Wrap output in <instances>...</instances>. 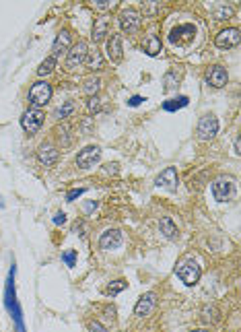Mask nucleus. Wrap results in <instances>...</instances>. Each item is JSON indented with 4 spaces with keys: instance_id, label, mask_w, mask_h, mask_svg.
Returning <instances> with one entry per match:
<instances>
[{
    "instance_id": "34",
    "label": "nucleus",
    "mask_w": 241,
    "mask_h": 332,
    "mask_svg": "<svg viewBox=\"0 0 241 332\" xmlns=\"http://www.w3.org/2000/svg\"><path fill=\"white\" fill-rule=\"evenodd\" d=\"M52 221H54V225H64L66 223V215L64 213H56Z\"/></svg>"
},
{
    "instance_id": "24",
    "label": "nucleus",
    "mask_w": 241,
    "mask_h": 332,
    "mask_svg": "<svg viewBox=\"0 0 241 332\" xmlns=\"http://www.w3.org/2000/svg\"><path fill=\"white\" fill-rule=\"evenodd\" d=\"M54 68H56V58L50 56V58H46V60H43V62L39 64L37 74H39V77H48L50 72H54Z\"/></svg>"
},
{
    "instance_id": "21",
    "label": "nucleus",
    "mask_w": 241,
    "mask_h": 332,
    "mask_svg": "<svg viewBox=\"0 0 241 332\" xmlns=\"http://www.w3.org/2000/svg\"><path fill=\"white\" fill-rule=\"evenodd\" d=\"M159 227H161V233L167 239H175L177 237V227H175V223L171 221V217H163L161 223H159Z\"/></svg>"
},
{
    "instance_id": "23",
    "label": "nucleus",
    "mask_w": 241,
    "mask_h": 332,
    "mask_svg": "<svg viewBox=\"0 0 241 332\" xmlns=\"http://www.w3.org/2000/svg\"><path fill=\"white\" fill-rule=\"evenodd\" d=\"M188 105V97L186 95H179L177 99H169V101H165L163 103V110L165 112H175V110H182Z\"/></svg>"
},
{
    "instance_id": "7",
    "label": "nucleus",
    "mask_w": 241,
    "mask_h": 332,
    "mask_svg": "<svg viewBox=\"0 0 241 332\" xmlns=\"http://www.w3.org/2000/svg\"><path fill=\"white\" fill-rule=\"evenodd\" d=\"M198 137L202 141H210V139H215L217 137V132H219V120L215 116H202L200 118V122H198Z\"/></svg>"
},
{
    "instance_id": "20",
    "label": "nucleus",
    "mask_w": 241,
    "mask_h": 332,
    "mask_svg": "<svg viewBox=\"0 0 241 332\" xmlns=\"http://www.w3.org/2000/svg\"><path fill=\"white\" fill-rule=\"evenodd\" d=\"M161 50H163L161 37H159L157 33H150V35L144 39V52H146L148 56H157Z\"/></svg>"
},
{
    "instance_id": "8",
    "label": "nucleus",
    "mask_w": 241,
    "mask_h": 332,
    "mask_svg": "<svg viewBox=\"0 0 241 332\" xmlns=\"http://www.w3.org/2000/svg\"><path fill=\"white\" fill-rule=\"evenodd\" d=\"M21 124H23V128H25V132L35 134V132L41 128V124H43V114H41L39 110H35V108L27 110V112L23 114V118H21Z\"/></svg>"
},
{
    "instance_id": "31",
    "label": "nucleus",
    "mask_w": 241,
    "mask_h": 332,
    "mask_svg": "<svg viewBox=\"0 0 241 332\" xmlns=\"http://www.w3.org/2000/svg\"><path fill=\"white\" fill-rule=\"evenodd\" d=\"M62 260L66 262V266H74V262H77V252L74 250H68L62 254Z\"/></svg>"
},
{
    "instance_id": "39",
    "label": "nucleus",
    "mask_w": 241,
    "mask_h": 332,
    "mask_svg": "<svg viewBox=\"0 0 241 332\" xmlns=\"http://www.w3.org/2000/svg\"><path fill=\"white\" fill-rule=\"evenodd\" d=\"M194 332H208V330H204V328H202V330H194Z\"/></svg>"
},
{
    "instance_id": "12",
    "label": "nucleus",
    "mask_w": 241,
    "mask_h": 332,
    "mask_svg": "<svg viewBox=\"0 0 241 332\" xmlns=\"http://www.w3.org/2000/svg\"><path fill=\"white\" fill-rule=\"evenodd\" d=\"M227 81H229V74H227V70H225L223 66L217 64V66H210V68L206 70V83H208V85L221 89V87L227 85Z\"/></svg>"
},
{
    "instance_id": "2",
    "label": "nucleus",
    "mask_w": 241,
    "mask_h": 332,
    "mask_svg": "<svg viewBox=\"0 0 241 332\" xmlns=\"http://www.w3.org/2000/svg\"><path fill=\"white\" fill-rule=\"evenodd\" d=\"M50 99H52V85L46 81H37L31 87V91H29V103H31L35 110L41 108V105H46Z\"/></svg>"
},
{
    "instance_id": "19",
    "label": "nucleus",
    "mask_w": 241,
    "mask_h": 332,
    "mask_svg": "<svg viewBox=\"0 0 241 332\" xmlns=\"http://www.w3.org/2000/svg\"><path fill=\"white\" fill-rule=\"evenodd\" d=\"M105 35H110V21L105 19V17H99L93 25V41L99 43Z\"/></svg>"
},
{
    "instance_id": "14",
    "label": "nucleus",
    "mask_w": 241,
    "mask_h": 332,
    "mask_svg": "<svg viewBox=\"0 0 241 332\" xmlns=\"http://www.w3.org/2000/svg\"><path fill=\"white\" fill-rule=\"evenodd\" d=\"M231 190H233V186H231L229 179H225V177L217 179V182L213 184V196H215V200H219V202L229 200Z\"/></svg>"
},
{
    "instance_id": "3",
    "label": "nucleus",
    "mask_w": 241,
    "mask_h": 332,
    "mask_svg": "<svg viewBox=\"0 0 241 332\" xmlns=\"http://www.w3.org/2000/svg\"><path fill=\"white\" fill-rule=\"evenodd\" d=\"M87 50H89L87 41H79L77 46H72V50H70V52H68V56H66V64H64L68 72L79 70V68H81V64H85Z\"/></svg>"
},
{
    "instance_id": "16",
    "label": "nucleus",
    "mask_w": 241,
    "mask_h": 332,
    "mask_svg": "<svg viewBox=\"0 0 241 332\" xmlns=\"http://www.w3.org/2000/svg\"><path fill=\"white\" fill-rule=\"evenodd\" d=\"M37 157H39V161H41L43 165H54V163L58 161L60 153L56 151V147H52V145H48V143H43V145L37 149Z\"/></svg>"
},
{
    "instance_id": "13",
    "label": "nucleus",
    "mask_w": 241,
    "mask_h": 332,
    "mask_svg": "<svg viewBox=\"0 0 241 332\" xmlns=\"http://www.w3.org/2000/svg\"><path fill=\"white\" fill-rule=\"evenodd\" d=\"M157 186L175 192V190H177V171H175V167L163 169V171L159 173V177H157Z\"/></svg>"
},
{
    "instance_id": "28",
    "label": "nucleus",
    "mask_w": 241,
    "mask_h": 332,
    "mask_svg": "<svg viewBox=\"0 0 241 332\" xmlns=\"http://www.w3.org/2000/svg\"><path fill=\"white\" fill-rule=\"evenodd\" d=\"M163 89L165 91H171V89H175V85H177V72H173V70H169L167 74H165V79H163Z\"/></svg>"
},
{
    "instance_id": "38",
    "label": "nucleus",
    "mask_w": 241,
    "mask_h": 332,
    "mask_svg": "<svg viewBox=\"0 0 241 332\" xmlns=\"http://www.w3.org/2000/svg\"><path fill=\"white\" fill-rule=\"evenodd\" d=\"M4 206V202H2V198H0V208H2Z\"/></svg>"
},
{
    "instance_id": "10",
    "label": "nucleus",
    "mask_w": 241,
    "mask_h": 332,
    "mask_svg": "<svg viewBox=\"0 0 241 332\" xmlns=\"http://www.w3.org/2000/svg\"><path fill=\"white\" fill-rule=\"evenodd\" d=\"M155 306H157V295H155L153 291H148V293H144V295L138 299L136 308H134V314H136L138 318H146V316L153 314Z\"/></svg>"
},
{
    "instance_id": "35",
    "label": "nucleus",
    "mask_w": 241,
    "mask_h": 332,
    "mask_svg": "<svg viewBox=\"0 0 241 332\" xmlns=\"http://www.w3.org/2000/svg\"><path fill=\"white\" fill-rule=\"evenodd\" d=\"M95 6L101 8V10H105V8L112 6V2H110V0H95Z\"/></svg>"
},
{
    "instance_id": "37",
    "label": "nucleus",
    "mask_w": 241,
    "mask_h": 332,
    "mask_svg": "<svg viewBox=\"0 0 241 332\" xmlns=\"http://www.w3.org/2000/svg\"><path fill=\"white\" fill-rule=\"evenodd\" d=\"M95 206H97V202H89V204H85V210H87V213H91Z\"/></svg>"
},
{
    "instance_id": "9",
    "label": "nucleus",
    "mask_w": 241,
    "mask_h": 332,
    "mask_svg": "<svg viewBox=\"0 0 241 332\" xmlns=\"http://www.w3.org/2000/svg\"><path fill=\"white\" fill-rule=\"evenodd\" d=\"M239 29L237 27H229V29H225V31H221L215 39L217 43V48L219 50H229V48H235L237 43H239Z\"/></svg>"
},
{
    "instance_id": "4",
    "label": "nucleus",
    "mask_w": 241,
    "mask_h": 332,
    "mask_svg": "<svg viewBox=\"0 0 241 332\" xmlns=\"http://www.w3.org/2000/svg\"><path fill=\"white\" fill-rule=\"evenodd\" d=\"M200 275H202V270H200V266H198V262L196 260H186L182 266L177 268V277L182 279L188 287H192V285H196L200 281Z\"/></svg>"
},
{
    "instance_id": "36",
    "label": "nucleus",
    "mask_w": 241,
    "mask_h": 332,
    "mask_svg": "<svg viewBox=\"0 0 241 332\" xmlns=\"http://www.w3.org/2000/svg\"><path fill=\"white\" fill-rule=\"evenodd\" d=\"M91 330H93V332H108V330H105L99 322H93V324H91Z\"/></svg>"
},
{
    "instance_id": "27",
    "label": "nucleus",
    "mask_w": 241,
    "mask_h": 332,
    "mask_svg": "<svg viewBox=\"0 0 241 332\" xmlns=\"http://www.w3.org/2000/svg\"><path fill=\"white\" fill-rule=\"evenodd\" d=\"M72 112H74V103L72 101H64V105H60V108L56 110V118H60V120L68 118Z\"/></svg>"
},
{
    "instance_id": "6",
    "label": "nucleus",
    "mask_w": 241,
    "mask_h": 332,
    "mask_svg": "<svg viewBox=\"0 0 241 332\" xmlns=\"http://www.w3.org/2000/svg\"><path fill=\"white\" fill-rule=\"evenodd\" d=\"M99 159H101V149L95 145H89L77 155V165L81 169H89V167H95V163H99Z\"/></svg>"
},
{
    "instance_id": "18",
    "label": "nucleus",
    "mask_w": 241,
    "mask_h": 332,
    "mask_svg": "<svg viewBox=\"0 0 241 332\" xmlns=\"http://www.w3.org/2000/svg\"><path fill=\"white\" fill-rule=\"evenodd\" d=\"M194 35H196L194 25H179L173 29L169 37H171V41H190Z\"/></svg>"
},
{
    "instance_id": "25",
    "label": "nucleus",
    "mask_w": 241,
    "mask_h": 332,
    "mask_svg": "<svg viewBox=\"0 0 241 332\" xmlns=\"http://www.w3.org/2000/svg\"><path fill=\"white\" fill-rule=\"evenodd\" d=\"M126 287H128V283L120 279V281H114V283H110V285H108V289H105V293H108V295H118L120 291H124Z\"/></svg>"
},
{
    "instance_id": "5",
    "label": "nucleus",
    "mask_w": 241,
    "mask_h": 332,
    "mask_svg": "<svg viewBox=\"0 0 241 332\" xmlns=\"http://www.w3.org/2000/svg\"><path fill=\"white\" fill-rule=\"evenodd\" d=\"M142 19H140V12L136 8H126L120 12V27H122L124 33H134L138 31Z\"/></svg>"
},
{
    "instance_id": "15",
    "label": "nucleus",
    "mask_w": 241,
    "mask_h": 332,
    "mask_svg": "<svg viewBox=\"0 0 241 332\" xmlns=\"http://www.w3.org/2000/svg\"><path fill=\"white\" fill-rule=\"evenodd\" d=\"M108 56L112 62H122V56H124V50H122V35H112L110 41H108Z\"/></svg>"
},
{
    "instance_id": "1",
    "label": "nucleus",
    "mask_w": 241,
    "mask_h": 332,
    "mask_svg": "<svg viewBox=\"0 0 241 332\" xmlns=\"http://www.w3.org/2000/svg\"><path fill=\"white\" fill-rule=\"evenodd\" d=\"M4 306L10 314V318L14 322V328L17 332H25V324H23V312H21V306L17 301V291H14V264L10 268V277L6 281V287H4Z\"/></svg>"
},
{
    "instance_id": "26",
    "label": "nucleus",
    "mask_w": 241,
    "mask_h": 332,
    "mask_svg": "<svg viewBox=\"0 0 241 332\" xmlns=\"http://www.w3.org/2000/svg\"><path fill=\"white\" fill-rule=\"evenodd\" d=\"M99 87H101V81H99L97 77H91V79L85 81V87H83V89H85V93H91V95H93V93L99 91Z\"/></svg>"
},
{
    "instance_id": "32",
    "label": "nucleus",
    "mask_w": 241,
    "mask_h": 332,
    "mask_svg": "<svg viewBox=\"0 0 241 332\" xmlns=\"http://www.w3.org/2000/svg\"><path fill=\"white\" fill-rule=\"evenodd\" d=\"M83 194H85V188H74V190H70V192L66 194V200L72 202V200H77L79 196H83Z\"/></svg>"
},
{
    "instance_id": "29",
    "label": "nucleus",
    "mask_w": 241,
    "mask_h": 332,
    "mask_svg": "<svg viewBox=\"0 0 241 332\" xmlns=\"http://www.w3.org/2000/svg\"><path fill=\"white\" fill-rule=\"evenodd\" d=\"M87 112H89V114L101 112V99H99L97 95H91V97L87 99Z\"/></svg>"
},
{
    "instance_id": "33",
    "label": "nucleus",
    "mask_w": 241,
    "mask_h": 332,
    "mask_svg": "<svg viewBox=\"0 0 241 332\" xmlns=\"http://www.w3.org/2000/svg\"><path fill=\"white\" fill-rule=\"evenodd\" d=\"M142 101H144V97L134 95V97H130V99H128V105H130V108H136V105H140Z\"/></svg>"
},
{
    "instance_id": "30",
    "label": "nucleus",
    "mask_w": 241,
    "mask_h": 332,
    "mask_svg": "<svg viewBox=\"0 0 241 332\" xmlns=\"http://www.w3.org/2000/svg\"><path fill=\"white\" fill-rule=\"evenodd\" d=\"M231 14H233V10H231L229 6H221V8H217V10H215L217 21H225L227 17H231Z\"/></svg>"
},
{
    "instance_id": "17",
    "label": "nucleus",
    "mask_w": 241,
    "mask_h": 332,
    "mask_svg": "<svg viewBox=\"0 0 241 332\" xmlns=\"http://www.w3.org/2000/svg\"><path fill=\"white\" fill-rule=\"evenodd\" d=\"M70 39H72V35H70V31H68V29H64V31H60V33H58V37H56V41H54V46H52L54 58H56V56H60L62 52H66V50H68V46H70Z\"/></svg>"
},
{
    "instance_id": "22",
    "label": "nucleus",
    "mask_w": 241,
    "mask_h": 332,
    "mask_svg": "<svg viewBox=\"0 0 241 332\" xmlns=\"http://www.w3.org/2000/svg\"><path fill=\"white\" fill-rule=\"evenodd\" d=\"M85 64L87 68H91V70H97L103 66V56L95 50V52H87V58H85Z\"/></svg>"
},
{
    "instance_id": "11",
    "label": "nucleus",
    "mask_w": 241,
    "mask_h": 332,
    "mask_svg": "<svg viewBox=\"0 0 241 332\" xmlns=\"http://www.w3.org/2000/svg\"><path fill=\"white\" fill-rule=\"evenodd\" d=\"M122 246V231L118 229H108L99 237V248L101 250H118Z\"/></svg>"
}]
</instances>
